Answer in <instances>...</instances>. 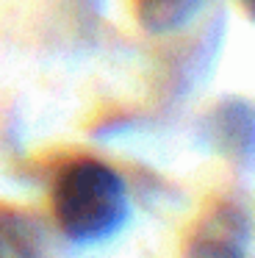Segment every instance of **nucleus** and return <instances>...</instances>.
I'll return each mask as SVG.
<instances>
[{
  "instance_id": "nucleus-1",
  "label": "nucleus",
  "mask_w": 255,
  "mask_h": 258,
  "mask_svg": "<svg viewBox=\"0 0 255 258\" xmlns=\"http://www.w3.org/2000/svg\"><path fill=\"white\" fill-rule=\"evenodd\" d=\"M53 217L70 241L108 239L128 217V195L119 172L97 158H75L53 180Z\"/></svg>"
},
{
  "instance_id": "nucleus-2",
  "label": "nucleus",
  "mask_w": 255,
  "mask_h": 258,
  "mask_svg": "<svg viewBox=\"0 0 255 258\" xmlns=\"http://www.w3.org/2000/svg\"><path fill=\"white\" fill-rule=\"evenodd\" d=\"M200 3L203 0H136V12L144 28L161 34L183 25L200 9Z\"/></svg>"
},
{
  "instance_id": "nucleus-3",
  "label": "nucleus",
  "mask_w": 255,
  "mask_h": 258,
  "mask_svg": "<svg viewBox=\"0 0 255 258\" xmlns=\"http://www.w3.org/2000/svg\"><path fill=\"white\" fill-rule=\"evenodd\" d=\"M0 258H39L33 228L14 211H0Z\"/></svg>"
},
{
  "instance_id": "nucleus-4",
  "label": "nucleus",
  "mask_w": 255,
  "mask_h": 258,
  "mask_svg": "<svg viewBox=\"0 0 255 258\" xmlns=\"http://www.w3.org/2000/svg\"><path fill=\"white\" fill-rule=\"evenodd\" d=\"M192 258H241L230 241L222 239H200L192 244Z\"/></svg>"
},
{
  "instance_id": "nucleus-5",
  "label": "nucleus",
  "mask_w": 255,
  "mask_h": 258,
  "mask_svg": "<svg viewBox=\"0 0 255 258\" xmlns=\"http://www.w3.org/2000/svg\"><path fill=\"white\" fill-rule=\"evenodd\" d=\"M244 3V9H247V14H252V0H241Z\"/></svg>"
}]
</instances>
